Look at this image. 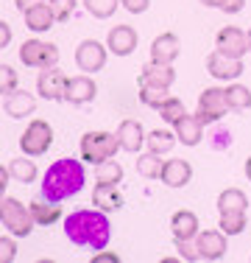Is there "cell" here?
<instances>
[{"instance_id": "37", "label": "cell", "mask_w": 251, "mask_h": 263, "mask_svg": "<svg viewBox=\"0 0 251 263\" xmlns=\"http://www.w3.org/2000/svg\"><path fill=\"white\" fill-rule=\"evenodd\" d=\"M173 243H176V252H179V258H181V260H190V263L201 260L196 241H181V238H173Z\"/></svg>"}, {"instance_id": "22", "label": "cell", "mask_w": 251, "mask_h": 263, "mask_svg": "<svg viewBox=\"0 0 251 263\" xmlns=\"http://www.w3.org/2000/svg\"><path fill=\"white\" fill-rule=\"evenodd\" d=\"M92 204L100 208L103 213H115L123 208V193L117 191V185H100L95 182L92 187Z\"/></svg>"}, {"instance_id": "13", "label": "cell", "mask_w": 251, "mask_h": 263, "mask_svg": "<svg viewBox=\"0 0 251 263\" xmlns=\"http://www.w3.org/2000/svg\"><path fill=\"white\" fill-rule=\"evenodd\" d=\"M95 96H98L95 79H90V76H73V79H67V87H65V101L67 104L84 106V104H90Z\"/></svg>"}, {"instance_id": "11", "label": "cell", "mask_w": 251, "mask_h": 263, "mask_svg": "<svg viewBox=\"0 0 251 263\" xmlns=\"http://www.w3.org/2000/svg\"><path fill=\"white\" fill-rule=\"evenodd\" d=\"M196 247H198V255L201 260H221L229 247H226V233L221 227L218 230H204V233L196 235Z\"/></svg>"}, {"instance_id": "19", "label": "cell", "mask_w": 251, "mask_h": 263, "mask_svg": "<svg viewBox=\"0 0 251 263\" xmlns=\"http://www.w3.org/2000/svg\"><path fill=\"white\" fill-rule=\"evenodd\" d=\"M34 109H36V98L28 90H14L3 101V112L9 118H28V115H34Z\"/></svg>"}, {"instance_id": "40", "label": "cell", "mask_w": 251, "mask_h": 263, "mask_svg": "<svg viewBox=\"0 0 251 263\" xmlns=\"http://www.w3.org/2000/svg\"><path fill=\"white\" fill-rule=\"evenodd\" d=\"M92 263H120V255H115V252H103V249H100L98 255H92Z\"/></svg>"}, {"instance_id": "38", "label": "cell", "mask_w": 251, "mask_h": 263, "mask_svg": "<svg viewBox=\"0 0 251 263\" xmlns=\"http://www.w3.org/2000/svg\"><path fill=\"white\" fill-rule=\"evenodd\" d=\"M17 235H9V238H0V260L3 263H11L17 258Z\"/></svg>"}, {"instance_id": "28", "label": "cell", "mask_w": 251, "mask_h": 263, "mask_svg": "<svg viewBox=\"0 0 251 263\" xmlns=\"http://www.w3.org/2000/svg\"><path fill=\"white\" fill-rule=\"evenodd\" d=\"M226 98H229V109H235V112L251 109V90H248L246 84L232 81V84L226 87Z\"/></svg>"}, {"instance_id": "1", "label": "cell", "mask_w": 251, "mask_h": 263, "mask_svg": "<svg viewBox=\"0 0 251 263\" xmlns=\"http://www.w3.org/2000/svg\"><path fill=\"white\" fill-rule=\"evenodd\" d=\"M65 235L75 247H92V252L109 247L112 224L103 210H75L65 218Z\"/></svg>"}, {"instance_id": "41", "label": "cell", "mask_w": 251, "mask_h": 263, "mask_svg": "<svg viewBox=\"0 0 251 263\" xmlns=\"http://www.w3.org/2000/svg\"><path fill=\"white\" fill-rule=\"evenodd\" d=\"M243 6H246V0H226V3H223V11H226V14H237Z\"/></svg>"}, {"instance_id": "4", "label": "cell", "mask_w": 251, "mask_h": 263, "mask_svg": "<svg viewBox=\"0 0 251 263\" xmlns=\"http://www.w3.org/2000/svg\"><path fill=\"white\" fill-rule=\"evenodd\" d=\"M0 221L17 238H28L34 233V224H36L34 216H31V208H25L20 199H11V196H6L0 202Z\"/></svg>"}, {"instance_id": "23", "label": "cell", "mask_w": 251, "mask_h": 263, "mask_svg": "<svg viewBox=\"0 0 251 263\" xmlns=\"http://www.w3.org/2000/svg\"><path fill=\"white\" fill-rule=\"evenodd\" d=\"M56 23L53 17V9H50V3H39L34 6V9L25 11V26H28L34 34H42V31H48L50 26Z\"/></svg>"}, {"instance_id": "43", "label": "cell", "mask_w": 251, "mask_h": 263, "mask_svg": "<svg viewBox=\"0 0 251 263\" xmlns=\"http://www.w3.org/2000/svg\"><path fill=\"white\" fill-rule=\"evenodd\" d=\"M39 3H45V0H14V6L23 11V14H25L28 9H34V6H39Z\"/></svg>"}, {"instance_id": "46", "label": "cell", "mask_w": 251, "mask_h": 263, "mask_svg": "<svg viewBox=\"0 0 251 263\" xmlns=\"http://www.w3.org/2000/svg\"><path fill=\"white\" fill-rule=\"evenodd\" d=\"M246 177H248V182H251V157L246 160Z\"/></svg>"}, {"instance_id": "32", "label": "cell", "mask_w": 251, "mask_h": 263, "mask_svg": "<svg viewBox=\"0 0 251 263\" xmlns=\"http://www.w3.org/2000/svg\"><path fill=\"white\" fill-rule=\"evenodd\" d=\"M117 6H120V0H84V9L90 11L92 17H98V20L112 17Z\"/></svg>"}, {"instance_id": "14", "label": "cell", "mask_w": 251, "mask_h": 263, "mask_svg": "<svg viewBox=\"0 0 251 263\" xmlns=\"http://www.w3.org/2000/svg\"><path fill=\"white\" fill-rule=\"evenodd\" d=\"M137 42H140V36H137V31L131 26H115L109 31V36H106V48H109L115 56H129L134 53Z\"/></svg>"}, {"instance_id": "2", "label": "cell", "mask_w": 251, "mask_h": 263, "mask_svg": "<svg viewBox=\"0 0 251 263\" xmlns=\"http://www.w3.org/2000/svg\"><path fill=\"white\" fill-rule=\"evenodd\" d=\"M84 182H87L84 162H78L73 157H61V160H56L45 171V177H42V185H39L42 199L65 202V199H70V196H78Z\"/></svg>"}, {"instance_id": "25", "label": "cell", "mask_w": 251, "mask_h": 263, "mask_svg": "<svg viewBox=\"0 0 251 263\" xmlns=\"http://www.w3.org/2000/svg\"><path fill=\"white\" fill-rule=\"evenodd\" d=\"M246 208H248V199L240 187H226V191H221V196H218L221 216L223 213H246Z\"/></svg>"}, {"instance_id": "36", "label": "cell", "mask_w": 251, "mask_h": 263, "mask_svg": "<svg viewBox=\"0 0 251 263\" xmlns=\"http://www.w3.org/2000/svg\"><path fill=\"white\" fill-rule=\"evenodd\" d=\"M48 3H50V9H53L56 23H67L75 11V0H48Z\"/></svg>"}, {"instance_id": "20", "label": "cell", "mask_w": 251, "mask_h": 263, "mask_svg": "<svg viewBox=\"0 0 251 263\" xmlns=\"http://www.w3.org/2000/svg\"><path fill=\"white\" fill-rule=\"evenodd\" d=\"M159 179L168 187H184V185H190V179H193V165L187 160H168Z\"/></svg>"}, {"instance_id": "33", "label": "cell", "mask_w": 251, "mask_h": 263, "mask_svg": "<svg viewBox=\"0 0 251 263\" xmlns=\"http://www.w3.org/2000/svg\"><path fill=\"white\" fill-rule=\"evenodd\" d=\"M218 227H221L226 235L243 233V230H246V213H223L221 221H218Z\"/></svg>"}, {"instance_id": "15", "label": "cell", "mask_w": 251, "mask_h": 263, "mask_svg": "<svg viewBox=\"0 0 251 263\" xmlns=\"http://www.w3.org/2000/svg\"><path fill=\"white\" fill-rule=\"evenodd\" d=\"M181 53V42L173 31H165L159 34L154 42H151V59L154 62H165V65H173Z\"/></svg>"}, {"instance_id": "42", "label": "cell", "mask_w": 251, "mask_h": 263, "mask_svg": "<svg viewBox=\"0 0 251 263\" xmlns=\"http://www.w3.org/2000/svg\"><path fill=\"white\" fill-rule=\"evenodd\" d=\"M11 42V26L9 23H0V48H6Z\"/></svg>"}, {"instance_id": "6", "label": "cell", "mask_w": 251, "mask_h": 263, "mask_svg": "<svg viewBox=\"0 0 251 263\" xmlns=\"http://www.w3.org/2000/svg\"><path fill=\"white\" fill-rule=\"evenodd\" d=\"M20 62L25 67H36V70H45V67H56L59 62V48L53 42H42V40H25L20 45Z\"/></svg>"}, {"instance_id": "45", "label": "cell", "mask_w": 251, "mask_h": 263, "mask_svg": "<svg viewBox=\"0 0 251 263\" xmlns=\"http://www.w3.org/2000/svg\"><path fill=\"white\" fill-rule=\"evenodd\" d=\"M204 6H212V9H223V3L226 0H201Z\"/></svg>"}, {"instance_id": "30", "label": "cell", "mask_w": 251, "mask_h": 263, "mask_svg": "<svg viewBox=\"0 0 251 263\" xmlns=\"http://www.w3.org/2000/svg\"><path fill=\"white\" fill-rule=\"evenodd\" d=\"M162 168H165V162H162L159 154H154V152L137 157V171H140V177H145V179H159Z\"/></svg>"}, {"instance_id": "47", "label": "cell", "mask_w": 251, "mask_h": 263, "mask_svg": "<svg viewBox=\"0 0 251 263\" xmlns=\"http://www.w3.org/2000/svg\"><path fill=\"white\" fill-rule=\"evenodd\" d=\"M248 51H251V28H248Z\"/></svg>"}, {"instance_id": "34", "label": "cell", "mask_w": 251, "mask_h": 263, "mask_svg": "<svg viewBox=\"0 0 251 263\" xmlns=\"http://www.w3.org/2000/svg\"><path fill=\"white\" fill-rule=\"evenodd\" d=\"M156 112H159V118H162V121H165V123H176V121H179L181 115H184V104H181V98L171 96V98H168V101L162 104V106H159V109H156Z\"/></svg>"}, {"instance_id": "29", "label": "cell", "mask_w": 251, "mask_h": 263, "mask_svg": "<svg viewBox=\"0 0 251 263\" xmlns=\"http://www.w3.org/2000/svg\"><path fill=\"white\" fill-rule=\"evenodd\" d=\"M9 171H11V177L17 179V182H23V185H31L36 177H39V171H36V162H31V160H11L9 162Z\"/></svg>"}, {"instance_id": "21", "label": "cell", "mask_w": 251, "mask_h": 263, "mask_svg": "<svg viewBox=\"0 0 251 263\" xmlns=\"http://www.w3.org/2000/svg\"><path fill=\"white\" fill-rule=\"evenodd\" d=\"M173 126H176V137L181 140V146H198L201 137H204V123H201L196 115H187V112L173 123Z\"/></svg>"}, {"instance_id": "8", "label": "cell", "mask_w": 251, "mask_h": 263, "mask_svg": "<svg viewBox=\"0 0 251 263\" xmlns=\"http://www.w3.org/2000/svg\"><path fill=\"white\" fill-rule=\"evenodd\" d=\"M106 56H109V48H103L98 40H84L75 48V65L81 73H98L106 67Z\"/></svg>"}, {"instance_id": "9", "label": "cell", "mask_w": 251, "mask_h": 263, "mask_svg": "<svg viewBox=\"0 0 251 263\" xmlns=\"http://www.w3.org/2000/svg\"><path fill=\"white\" fill-rule=\"evenodd\" d=\"M215 51H221L223 56H232V59H243L248 53V34L237 26L221 28L215 36Z\"/></svg>"}, {"instance_id": "16", "label": "cell", "mask_w": 251, "mask_h": 263, "mask_svg": "<svg viewBox=\"0 0 251 263\" xmlns=\"http://www.w3.org/2000/svg\"><path fill=\"white\" fill-rule=\"evenodd\" d=\"M173 81H176V70H173V65H165V62L151 59L140 70V84H156V87H168L171 90Z\"/></svg>"}, {"instance_id": "3", "label": "cell", "mask_w": 251, "mask_h": 263, "mask_svg": "<svg viewBox=\"0 0 251 263\" xmlns=\"http://www.w3.org/2000/svg\"><path fill=\"white\" fill-rule=\"evenodd\" d=\"M81 148V160L84 162H95V165H100V162L117 157V152H120V137L112 135V132H87L84 137H81L78 143Z\"/></svg>"}, {"instance_id": "27", "label": "cell", "mask_w": 251, "mask_h": 263, "mask_svg": "<svg viewBox=\"0 0 251 263\" xmlns=\"http://www.w3.org/2000/svg\"><path fill=\"white\" fill-rule=\"evenodd\" d=\"M95 182L100 185H120L123 182V165L115 157L95 165Z\"/></svg>"}, {"instance_id": "24", "label": "cell", "mask_w": 251, "mask_h": 263, "mask_svg": "<svg viewBox=\"0 0 251 263\" xmlns=\"http://www.w3.org/2000/svg\"><path fill=\"white\" fill-rule=\"evenodd\" d=\"M31 208V216H34L36 224H42V227H50V224H56L61 218V208L59 202H50V199H36V202L28 204Z\"/></svg>"}, {"instance_id": "17", "label": "cell", "mask_w": 251, "mask_h": 263, "mask_svg": "<svg viewBox=\"0 0 251 263\" xmlns=\"http://www.w3.org/2000/svg\"><path fill=\"white\" fill-rule=\"evenodd\" d=\"M117 137H120V146L123 152L129 154H137L142 146H145V132H142V126L137 121H131V118H126V121H120V126H117Z\"/></svg>"}, {"instance_id": "12", "label": "cell", "mask_w": 251, "mask_h": 263, "mask_svg": "<svg viewBox=\"0 0 251 263\" xmlns=\"http://www.w3.org/2000/svg\"><path fill=\"white\" fill-rule=\"evenodd\" d=\"M206 70H210V76H215L218 81H235V79L243 76V62L215 51V53L206 56Z\"/></svg>"}, {"instance_id": "35", "label": "cell", "mask_w": 251, "mask_h": 263, "mask_svg": "<svg viewBox=\"0 0 251 263\" xmlns=\"http://www.w3.org/2000/svg\"><path fill=\"white\" fill-rule=\"evenodd\" d=\"M14 90H20V76H17V70L11 65H3V70H0V92L11 96Z\"/></svg>"}, {"instance_id": "44", "label": "cell", "mask_w": 251, "mask_h": 263, "mask_svg": "<svg viewBox=\"0 0 251 263\" xmlns=\"http://www.w3.org/2000/svg\"><path fill=\"white\" fill-rule=\"evenodd\" d=\"M229 143H232V137H229V132H218V135H215V146H218V148H223V146H229Z\"/></svg>"}, {"instance_id": "26", "label": "cell", "mask_w": 251, "mask_h": 263, "mask_svg": "<svg viewBox=\"0 0 251 263\" xmlns=\"http://www.w3.org/2000/svg\"><path fill=\"white\" fill-rule=\"evenodd\" d=\"M179 143V137H176V132H168V129H154L151 135L145 137V146H148V152H154V154H168L171 148Z\"/></svg>"}, {"instance_id": "7", "label": "cell", "mask_w": 251, "mask_h": 263, "mask_svg": "<svg viewBox=\"0 0 251 263\" xmlns=\"http://www.w3.org/2000/svg\"><path fill=\"white\" fill-rule=\"evenodd\" d=\"M229 112V98H226V87H210L198 96V109H196V118L201 123H215Z\"/></svg>"}, {"instance_id": "18", "label": "cell", "mask_w": 251, "mask_h": 263, "mask_svg": "<svg viewBox=\"0 0 251 263\" xmlns=\"http://www.w3.org/2000/svg\"><path fill=\"white\" fill-rule=\"evenodd\" d=\"M171 230H173V238H181V241H196V235L201 233L198 216L193 210H176L171 216Z\"/></svg>"}, {"instance_id": "31", "label": "cell", "mask_w": 251, "mask_h": 263, "mask_svg": "<svg viewBox=\"0 0 251 263\" xmlns=\"http://www.w3.org/2000/svg\"><path fill=\"white\" fill-rule=\"evenodd\" d=\"M171 98L168 87H156V84H140V101L151 106V109H159L162 104Z\"/></svg>"}, {"instance_id": "5", "label": "cell", "mask_w": 251, "mask_h": 263, "mask_svg": "<svg viewBox=\"0 0 251 263\" xmlns=\"http://www.w3.org/2000/svg\"><path fill=\"white\" fill-rule=\"evenodd\" d=\"M50 146H53V126L42 118L31 121L20 135V148L25 157H42V154H48Z\"/></svg>"}, {"instance_id": "39", "label": "cell", "mask_w": 251, "mask_h": 263, "mask_svg": "<svg viewBox=\"0 0 251 263\" xmlns=\"http://www.w3.org/2000/svg\"><path fill=\"white\" fill-rule=\"evenodd\" d=\"M120 6L129 14H142V11H148L151 0H120Z\"/></svg>"}, {"instance_id": "10", "label": "cell", "mask_w": 251, "mask_h": 263, "mask_svg": "<svg viewBox=\"0 0 251 263\" xmlns=\"http://www.w3.org/2000/svg\"><path fill=\"white\" fill-rule=\"evenodd\" d=\"M65 87H67V76L59 67H45L36 79V92L45 101H65Z\"/></svg>"}]
</instances>
